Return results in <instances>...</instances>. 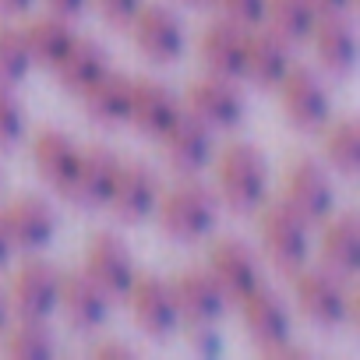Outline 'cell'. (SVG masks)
I'll return each mask as SVG.
<instances>
[{"instance_id":"6","label":"cell","mask_w":360,"mask_h":360,"mask_svg":"<svg viewBox=\"0 0 360 360\" xmlns=\"http://www.w3.org/2000/svg\"><path fill=\"white\" fill-rule=\"evenodd\" d=\"M131 29H134L141 53L155 64H173L188 46L184 22H180V15L169 4H141Z\"/></svg>"},{"instance_id":"9","label":"cell","mask_w":360,"mask_h":360,"mask_svg":"<svg viewBox=\"0 0 360 360\" xmlns=\"http://www.w3.org/2000/svg\"><path fill=\"white\" fill-rule=\"evenodd\" d=\"M124 297L131 304L134 325L145 335L162 339V335H169L180 325V307H176V297H173L169 283H162L155 276H134V283H131V290Z\"/></svg>"},{"instance_id":"8","label":"cell","mask_w":360,"mask_h":360,"mask_svg":"<svg viewBox=\"0 0 360 360\" xmlns=\"http://www.w3.org/2000/svg\"><path fill=\"white\" fill-rule=\"evenodd\" d=\"M169 286H173L180 318L198 325V328H209V325H216L226 314L230 297H226L223 283L209 269H184Z\"/></svg>"},{"instance_id":"26","label":"cell","mask_w":360,"mask_h":360,"mask_svg":"<svg viewBox=\"0 0 360 360\" xmlns=\"http://www.w3.org/2000/svg\"><path fill=\"white\" fill-rule=\"evenodd\" d=\"M53 71H57V82H60L68 92H78V96H82L99 75L110 71V53H106L103 43L85 39V36H75L71 50L57 60Z\"/></svg>"},{"instance_id":"21","label":"cell","mask_w":360,"mask_h":360,"mask_svg":"<svg viewBox=\"0 0 360 360\" xmlns=\"http://www.w3.org/2000/svg\"><path fill=\"white\" fill-rule=\"evenodd\" d=\"M290 43L276 36L272 29H255L248 32V50H244V75L258 89H279V82L290 71Z\"/></svg>"},{"instance_id":"11","label":"cell","mask_w":360,"mask_h":360,"mask_svg":"<svg viewBox=\"0 0 360 360\" xmlns=\"http://www.w3.org/2000/svg\"><path fill=\"white\" fill-rule=\"evenodd\" d=\"M162 188H159V173L134 159V162H120L117 169V180H113V191H110V209L117 219L124 223H141L145 216L155 212V202H159Z\"/></svg>"},{"instance_id":"39","label":"cell","mask_w":360,"mask_h":360,"mask_svg":"<svg viewBox=\"0 0 360 360\" xmlns=\"http://www.w3.org/2000/svg\"><path fill=\"white\" fill-rule=\"evenodd\" d=\"M11 251H15V244H11V233H8V226H4V216H0V265L11 258Z\"/></svg>"},{"instance_id":"30","label":"cell","mask_w":360,"mask_h":360,"mask_svg":"<svg viewBox=\"0 0 360 360\" xmlns=\"http://www.w3.org/2000/svg\"><path fill=\"white\" fill-rule=\"evenodd\" d=\"M325 159L346 176H353L360 169V124L353 117H339V120L328 124V131H325Z\"/></svg>"},{"instance_id":"35","label":"cell","mask_w":360,"mask_h":360,"mask_svg":"<svg viewBox=\"0 0 360 360\" xmlns=\"http://www.w3.org/2000/svg\"><path fill=\"white\" fill-rule=\"evenodd\" d=\"M96 4H99V15H103L110 25L124 29V25L134 22V15H138V8L145 4V0H96Z\"/></svg>"},{"instance_id":"7","label":"cell","mask_w":360,"mask_h":360,"mask_svg":"<svg viewBox=\"0 0 360 360\" xmlns=\"http://www.w3.org/2000/svg\"><path fill=\"white\" fill-rule=\"evenodd\" d=\"M279 92H283V110L297 127H321L332 113V96L325 78L304 64H290L286 78L279 82Z\"/></svg>"},{"instance_id":"31","label":"cell","mask_w":360,"mask_h":360,"mask_svg":"<svg viewBox=\"0 0 360 360\" xmlns=\"http://www.w3.org/2000/svg\"><path fill=\"white\" fill-rule=\"evenodd\" d=\"M0 335H4V353L8 356H53V349H57L46 321H32V318H18Z\"/></svg>"},{"instance_id":"16","label":"cell","mask_w":360,"mask_h":360,"mask_svg":"<svg viewBox=\"0 0 360 360\" xmlns=\"http://www.w3.org/2000/svg\"><path fill=\"white\" fill-rule=\"evenodd\" d=\"M209 272L223 283L230 300H240L262 283V258L248 240L223 237V240H216V248L209 255Z\"/></svg>"},{"instance_id":"19","label":"cell","mask_w":360,"mask_h":360,"mask_svg":"<svg viewBox=\"0 0 360 360\" xmlns=\"http://www.w3.org/2000/svg\"><path fill=\"white\" fill-rule=\"evenodd\" d=\"M0 216H4V226L11 233V244L22 248V251H39L57 233V212L39 195H22V198L8 202L4 209H0Z\"/></svg>"},{"instance_id":"1","label":"cell","mask_w":360,"mask_h":360,"mask_svg":"<svg viewBox=\"0 0 360 360\" xmlns=\"http://www.w3.org/2000/svg\"><path fill=\"white\" fill-rule=\"evenodd\" d=\"M216 180H219V198L233 212H240V216L258 212L269 202V180H272V173H269L265 152L255 141H230L219 152Z\"/></svg>"},{"instance_id":"36","label":"cell","mask_w":360,"mask_h":360,"mask_svg":"<svg viewBox=\"0 0 360 360\" xmlns=\"http://www.w3.org/2000/svg\"><path fill=\"white\" fill-rule=\"evenodd\" d=\"M50 11L60 15V18H78L85 8H89V0H46Z\"/></svg>"},{"instance_id":"42","label":"cell","mask_w":360,"mask_h":360,"mask_svg":"<svg viewBox=\"0 0 360 360\" xmlns=\"http://www.w3.org/2000/svg\"><path fill=\"white\" fill-rule=\"evenodd\" d=\"M188 4H212V0H188Z\"/></svg>"},{"instance_id":"17","label":"cell","mask_w":360,"mask_h":360,"mask_svg":"<svg viewBox=\"0 0 360 360\" xmlns=\"http://www.w3.org/2000/svg\"><path fill=\"white\" fill-rule=\"evenodd\" d=\"M110 293L82 269V272H68L60 276V297H57V311H64V318L82 328V332H96L106 325L110 318Z\"/></svg>"},{"instance_id":"41","label":"cell","mask_w":360,"mask_h":360,"mask_svg":"<svg viewBox=\"0 0 360 360\" xmlns=\"http://www.w3.org/2000/svg\"><path fill=\"white\" fill-rule=\"evenodd\" d=\"M8 314H11V307H8V293L0 290V332L8 328Z\"/></svg>"},{"instance_id":"38","label":"cell","mask_w":360,"mask_h":360,"mask_svg":"<svg viewBox=\"0 0 360 360\" xmlns=\"http://www.w3.org/2000/svg\"><path fill=\"white\" fill-rule=\"evenodd\" d=\"M96 356H134V346H124V342H103V346H96Z\"/></svg>"},{"instance_id":"23","label":"cell","mask_w":360,"mask_h":360,"mask_svg":"<svg viewBox=\"0 0 360 360\" xmlns=\"http://www.w3.org/2000/svg\"><path fill=\"white\" fill-rule=\"evenodd\" d=\"M184 103L176 99V92L169 85H159V82H134V92H131V117L134 127L148 138H162L166 127L180 117Z\"/></svg>"},{"instance_id":"33","label":"cell","mask_w":360,"mask_h":360,"mask_svg":"<svg viewBox=\"0 0 360 360\" xmlns=\"http://www.w3.org/2000/svg\"><path fill=\"white\" fill-rule=\"evenodd\" d=\"M25 127H29V117H25L22 99L15 96L11 85H0V148L22 145Z\"/></svg>"},{"instance_id":"10","label":"cell","mask_w":360,"mask_h":360,"mask_svg":"<svg viewBox=\"0 0 360 360\" xmlns=\"http://www.w3.org/2000/svg\"><path fill=\"white\" fill-rule=\"evenodd\" d=\"M120 162H124V159H120L113 148H106V145H89V148H82L78 166H75V176L68 180L64 195H68L75 205H85V209L106 205Z\"/></svg>"},{"instance_id":"29","label":"cell","mask_w":360,"mask_h":360,"mask_svg":"<svg viewBox=\"0 0 360 360\" xmlns=\"http://www.w3.org/2000/svg\"><path fill=\"white\" fill-rule=\"evenodd\" d=\"M321 15L314 11L311 0H269L265 4V22L276 36L286 43H304Z\"/></svg>"},{"instance_id":"40","label":"cell","mask_w":360,"mask_h":360,"mask_svg":"<svg viewBox=\"0 0 360 360\" xmlns=\"http://www.w3.org/2000/svg\"><path fill=\"white\" fill-rule=\"evenodd\" d=\"M32 4H36V0H0V11H8V15H25Z\"/></svg>"},{"instance_id":"34","label":"cell","mask_w":360,"mask_h":360,"mask_svg":"<svg viewBox=\"0 0 360 360\" xmlns=\"http://www.w3.org/2000/svg\"><path fill=\"white\" fill-rule=\"evenodd\" d=\"M265 4H269V0H223L226 18L240 22L244 29H255V25L265 22Z\"/></svg>"},{"instance_id":"12","label":"cell","mask_w":360,"mask_h":360,"mask_svg":"<svg viewBox=\"0 0 360 360\" xmlns=\"http://www.w3.org/2000/svg\"><path fill=\"white\" fill-rule=\"evenodd\" d=\"M286 202L314 226L325 223L335 209V188L332 176L318 159H297L286 173Z\"/></svg>"},{"instance_id":"13","label":"cell","mask_w":360,"mask_h":360,"mask_svg":"<svg viewBox=\"0 0 360 360\" xmlns=\"http://www.w3.org/2000/svg\"><path fill=\"white\" fill-rule=\"evenodd\" d=\"M240 311H244L248 335L262 349H272L293 335V314H290L286 300L265 283H258L248 297H240Z\"/></svg>"},{"instance_id":"15","label":"cell","mask_w":360,"mask_h":360,"mask_svg":"<svg viewBox=\"0 0 360 360\" xmlns=\"http://www.w3.org/2000/svg\"><path fill=\"white\" fill-rule=\"evenodd\" d=\"M188 110H191L198 120H205L212 131H216V127H219V131H230V127H237V124L244 120L248 103H244V92L237 89L233 78L212 75V78H202V82L191 85V92H188Z\"/></svg>"},{"instance_id":"3","label":"cell","mask_w":360,"mask_h":360,"mask_svg":"<svg viewBox=\"0 0 360 360\" xmlns=\"http://www.w3.org/2000/svg\"><path fill=\"white\" fill-rule=\"evenodd\" d=\"M155 212H159V230L169 240L191 244V240H202L216 226L219 198H216L212 188L202 184V180H184V184H176L166 195H159Z\"/></svg>"},{"instance_id":"28","label":"cell","mask_w":360,"mask_h":360,"mask_svg":"<svg viewBox=\"0 0 360 360\" xmlns=\"http://www.w3.org/2000/svg\"><path fill=\"white\" fill-rule=\"evenodd\" d=\"M25 43H29V50H32V64L57 68V60H60V57L71 50V43H75V29L68 25V18L46 15V18L29 22Z\"/></svg>"},{"instance_id":"4","label":"cell","mask_w":360,"mask_h":360,"mask_svg":"<svg viewBox=\"0 0 360 360\" xmlns=\"http://www.w3.org/2000/svg\"><path fill=\"white\" fill-rule=\"evenodd\" d=\"M258 237L262 248L269 251V258L283 269H300L311 255V223L283 198V202H269L262 205V219H258Z\"/></svg>"},{"instance_id":"14","label":"cell","mask_w":360,"mask_h":360,"mask_svg":"<svg viewBox=\"0 0 360 360\" xmlns=\"http://www.w3.org/2000/svg\"><path fill=\"white\" fill-rule=\"evenodd\" d=\"M85 272L110 293V297H124L138 276L134 269V255L127 248L124 237L103 230L89 240V255H85Z\"/></svg>"},{"instance_id":"5","label":"cell","mask_w":360,"mask_h":360,"mask_svg":"<svg viewBox=\"0 0 360 360\" xmlns=\"http://www.w3.org/2000/svg\"><path fill=\"white\" fill-rule=\"evenodd\" d=\"M57 297H60V272L57 265L32 258L25 262L8 286V307L18 318H32V321H50V314L57 311Z\"/></svg>"},{"instance_id":"37","label":"cell","mask_w":360,"mask_h":360,"mask_svg":"<svg viewBox=\"0 0 360 360\" xmlns=\"http://www.w3.org/2000/svg\"><path fill=\"white\" fill-rule=\"evenodd\" d=\"M318 15H349L356 0H311Z\"/></svg>"},{"instance_id":"18","label":"cell","mask_w":360,"mask_h":360,"mask_svg":"<svg viewBox=\"0 0 360 360\" xmlns=\"http://www.w3.org/2000/svg\"><path fill=\"white\" fill-rule=\"evenodd\" d=\"M162 148H166V159L173 162V169L198 173L202 166L212 162V148H216L212 127L205 120H198L191 110H180V117L162 134Z\"/></svg>"},{"instance_id":"27","label":"cell","mask_w":360,"mask_h":360,"mask_svg":"<svg viewBox=\"0 0 360 360\" xmlns=\"http://www.w3.org/2000/svg\"><path fill=\"white\" fill-rule=\"evenodd\" d=\"M321 265L342 279H353L360 269V219L342 212L321 233Z\"/></svg>"},{"instance_id":"2","label":"cell","mask_w":360,"mask_h":360,"mask_svg":"<svg viewBox=\"0 0 360 360\" xmlns=\"http://www.w3.org/2000/svg\"><path fill=\"white\" fill-rule=\"evenodd\" d=\"M293 297L297 307L304 311L307 321H314L318 328H339V325H356V290L349 286V279L328 272L325 265L318 269H293Z\"/></svg>"},{"instance_id":"24","label":"cell","mask_w":360,"mask_h":360,"mask_svg":"<svg viewBox=\"0 0 360 360\" xmlns=\"http://www.w3.org/2000/svg\"><path fill=\"white\" fill-rule=\"evenodd\" d=\"M131 92H134V78L120 75V71H106L99 75L85 92V113L96 120V124H106V127H117L131 117Z\"/></svg>"},{"instance_id":"32","label":"cell","mask_w":360,"mask_h":360,"mask_svg":"<svg viewBox=\"0 0 360 360\" xmlns=\"http://www.w3.org/2000/svg\"><path fill=\"white\" fill-rule=\"evenodd\" d=\"M32 71V50L25 43V29H0V85H22Z\"/></svg>"},{"instance_id":"25","label":"cell","mask_w":360,"mask_h":360,"mask_svg":"<svg viewBox=\"0 0 360 360\" xmlns=\"http://www.w3.org/2000/svg\"><path fill=\"white\" fill-rule=\"evenodd\" d=\"M78 141L68 134V131H57V127H46L36 134L32 141V159H36V169L43 173L46 184H53L57 191L68 188V180L75 176V166H78Z\"/></svg>"},{"instance_id":"22","label":"cell","mask_w":360,"mask_h":360,"mask_svg":"<svg viewBox=\"0 0 360 360\" xmlns=\"http://www.w3.org/2000/svg\"><path fill=\"white\" fill-rule=\"evenodd\" d=\"M202 60L219 78H244V50H248V29L233 18L212 22L202 36Z\"/></svg>"},{"instance_id":"20","label":"cell","mask_w":360,"mask_h":360,"mask_svg":"<svg viewBox=\"0 0 360 360\" xmlns=\"http://www.w3.org/2000/svg\"><path fill=\"white\" fill-rule=\"evenodd\" d=\"M314 43V57L328 75H349L356 64V29L349 15H321L307 36Z\"/></svg>"}]
</instances>
